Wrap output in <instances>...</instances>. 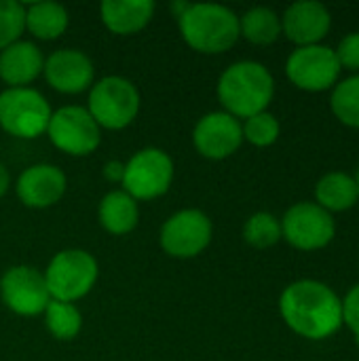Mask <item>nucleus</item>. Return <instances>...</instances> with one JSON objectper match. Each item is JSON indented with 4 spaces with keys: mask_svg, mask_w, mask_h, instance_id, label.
<instances>
[{
    "mask_svg": "<svg viewBox=\"0 0 359 361\" xmlns=\"http://www.w3.org/2000/svg\"><path fill=\"white\" fill-rule=\"evenodd\" d=\"M97 220L110 235H129L140 222V205L125 190H110L97 205Z\"/></svg>",
    "mask_w": 359,
    "mask_h": 361,
    "instance_id": "6ab92c4d",
    "label": "nucleus"
},
{
    "mask_svg": "<svg viewBox=\"0 0 359 361\" xmlns=\"http://www.w3.org/2000/svg\"><path fill=\"white\" fill-rule=\"evenodd\" d=\"M42 273L51 300L76 302L95 288L99 264L91 252L70 247L57 252Z\"/></svg>",
    "mask_w": 359,
    "mask_h": 361,
    "instance_id": "39448f33",
    "label": "nucleus"
},
{
    "mask_svg": "<svg viewBox=\"0 0 359 361\" xmlns=\"http://www.w3.org/2000/svg\"><path fill=\"white\" fill-rule=\"evenodd\" d=\"M25 32V8L17 0H0V51L21 40Z\"/></svg>",
    "mask_w": 359,
    "mask_h": 361,
    "instance_id": "bb28decb",
    "label": "nucleus"
},
{
    "mask_svg": "<svg viewBox=\"0 0 359 361\" xmlns=\"http://www.w3.org/2000/svg\"><path fill=\"white\" fill-rule=\"evenodd\" d=\"M315 203L328 214L353 209L359 203L355 178L345 171H330L322 176L315 186Z\"/></svg>",
    "mask_w": 359,
    "mask_h": 361,
    "instance_id": "412c9836",
    "label": "nucleus"
},
{
    "mask_svg": "<svg viewBox=\"0 0 359 361\" xmlns=\"http://www.w3.org/2000/svg\"><path fill=\"white\" fill-rule=\"evenodd\" d=\"M214 237V224L209 216L201 209H180L169 216L159 233V243L163 252L178 260L197 258L207 250Z\"/></svg>",
    "mask_w": 359,
    "mask_h": 361,
    "instance_id": "1a4fd4ad",
    "label": "nucleus"
},
{
    "mask_svg": "<svg viewBox=\"0 0 359 361\" xmlns=\"http://www.w3.org/2000/svg\"><path fill=\"white\" fill-rule=\"evenodd\" d=\"M174 159L163 148H142L125 163L123 190L138 203L163 197L174 182Z\"/></svg>",
    "mask_w": 359,
    "mask_h": 361,
    "instance_id": "0eeeda50",
    "label": "nucleus"
},
{
    "mask_svg": "<svg viewBox=\"0 0 359 361\" xmlns=\"http://www.w3.org/2000/svg\"><path fill=\"white\" fill-rule=\"evenodd\" d=\"M281 222V239L300 252H317L332 243L336 237L334 216L322 209L315 201L294 203Z\"/></svg>",
    "mask_w": 359,
    "mask_h": 361,
    "instance_id": "6e6552de",
    "label": "nucleus"
},
{
    "mask_svg": "<svg viewBox=\"0 0 359 361\" xmlns=\"http://www.w3.org/2000/svg\"><path fill=\"white\" fill-rule=\"evenodd\" d=\"M42 76L51 89L66 95H78L93 87L95 66L80 49H57L44 57Z\"/></svg>",
    "mask_w": 359,
    "mask_h": 361,
    "instance_id": "4468645a",
    "label": "nucleus"
},
{
    "mask_svg": "<svg viewBox=\"0 0 359 361\" xmlns=\"http://www.w3.org/2000/svg\"><path fill=\"white\" fill-rule=\"evenodd\" d=\"M286 76L300 91L322 93L334 89V85L339 82L341 63L332 47H296L286 61Z\"/></svg>",
    "mask_w": 359,
    "mask_h": 361,
    "instance_id": "9b49d317",
    "label": "nucleus"
},
{
    "mask_svg": "<svg viewBox=\"0 0 359 361\" xmlns=\"http://www.w3.org/2000/svg\"><path fill=\"white\" fill-rule=\"evenodd\" d=\"M341 70H349L359 74V32H351L341 38L339 47L334 49Z\"/></svg>",
    "mask_w": 359,
    "mask_h": 361,
    "instance_id": "cd10ccee",
    "label": "nucleus"
},
{
    "mask_svg": "<svg viewBox=\"0 0 359 361\" xmlns=\"http://www.w3.org/2000/svg\"><path fill=\"white\" fill-rule=\"evenodd\" d=\"M216 93L224 112L245 121L269 108L275 95V78L264 63L241 59L220 74Z\"/></svg>",
    "mask_w": 359,
    "mask_h": 361,
    "instance_id": "f03ea898",
    "label": "nucleus"
},
{
    "mask_svg": "<svg viewBox=\"0 0 359 361\" xmlns=\"http://www.w3.org/2000/svg\"><path fill=\"white\" fill-rule=\"evenodd\" d=\"M11 188V176H8V169L0 163V199L8 192Z\"/></svg>",
    "mask_w": 359,
    "mask_h": 361,
    "instance_id": "7c9ffc66",
    "label": "nucleus"
},
{
    "mask_svg": "<svg viewBox=\"0 0 359 361\" xmlns=\"http://www.w3.org/2000/svg\"><path fill=\"white\" fill-rule=\"evenodd\" d=\"M178 27L182 40L203 55L226 53L241 38L239 15L233 8L214 2H190L178 17Z\"/></svg>",
    "mask_w": 359,
    "mask_h": 361,
    "instance_id": "7ed1b4c3",
    "label": "nucleus"
},
{
    "mask_svg": "<svg viewBox=\"0 0 359 361\" xmlns=\"http://www.w3.org/2000/svg\"><path fill=\"white\" fill-rule=\"evenodd\" d=\"M44 55L36 42L17 40L0 51V80L6 89L30 87L38 76H42Z\"/></svg>",
    "mask_w": 359,
    "mask_h": 361,
    "instance_id": "f3484780",
    "label": "nucleus"
},
{
    "mask_svg": "<svg viewBox=\"0 0 359 361\" xmlns=\"http://www.w3.org/2000/svg\"><path fill=\"white\" fill-rule=\"evenodd\" d=\"M47 135L57 150L70 157H89L102 144V129L85 106L53 110Z\"/></svg>",
    "mask_w": 359,
    "mask_h": 361,
    "instance_id": "9d476101",
    "label": "nucleus"
},
{
    "mask_svg": "<svg viewBox=\"0 0 359 361\" xmlns=\"http://www.w3.org/2000/svg\"><path fill=\"white\" fill-rule=\"evenodd\" d=\"M239 34L258 47L273 44L281 36V17L269 6H252L239 17Z\"/></svg>",
    "mask_w": 359,
    "mask_h": 361,
    "instance_id": "4be33fe9",
    "label": "nucleus"
},
{
    "mask_svg": "<svg viewBox=\"0 0 359 361\" xmlns=\"http://www.w3.org/2000/svg\"><path fill=\"white\" fill-rule=\"evenodd\" d=\"M125 176V163L123 161H108L104 165V178L112 184H121Z\"/></svg>",
    "mask_w": 359,
    "mask_h": 361,
    "instance_id": "c756f323",
    "label": "nucleus"
},
{
    "mask_svg": "<svg viewBox=\"0 0 359 361\" xmlns=\"http://www.w3.org/2000/svg\"><path fill=\"white\" fill-rule=\"evenodd\" d=\"M332 27V13L315 0H298L281 15V34L296 47L322 44Z\"/></svg>",
    "mask_w": 359,
    "mask_h": 361,
    "instance_id": "dca6fc26",
    "label": "nucleus"
},
{
    "mask_svg": "<svg viewBox=\"0 0 359 361\" xmlns=\"http://www.w3.org/2000/svg\"><path fill=\"white\" fill-rule=\"evenodd\" d=\"M0 298L8 311L21 317L42 315L51 302L44 273L30 264H15L0 277Z\"/></svg>",
    "mask_w": 359,
    "mask_h": 361,
    "instance_id": "f8f14e48",
    "label": "nucleus"
},
{
    "mask_svg": "<svg viewBox=\"0 0 359 361\" xmlns=\"http://www.w3.org/2000/svg\"><path fill=\"white\" fill-rule=\"evenodd\" d=\"M195 150L209 161H224L233 157L243 144L241 121L224 110L203 114L193 129Z\"/></svg>",
    "mask_w": 359,
    "mask_h": 361,
    "instance_id": "ddd939ff",
    "label": "nucleus"
},
{
    "mask_svg": "<svg viewBox=\"0 0 359 361\" xmlns=\"http://www.w3.org/2000/svg\"><path fill=\"white\" fill-rule=\"evenodd\" d=\"M85 108L102 131H121L138 118L142 95L129 78L110 74L93 82Z\"/></svg>",
    "mask_w": 359,
    "mask_h": 361,
    "instance_id": "20e7f679",
    "label": "nucleus"
},
{
    "mask_svg": "<svg viewBox=\"0 0 359 361\" xmlns=\"http://www.w3.org/2000/svg\"><path fill=\"white\" fill-rule=\"evenodd\" d=\"M330 108L345 127L359 129V74H351L334 85Z\"/></svg>",
    "mask_w": 359,
    "mask_h": 361,
    "instance_id": "b1692460",
    "label": "nucleus"
},
{
    "mask_svg": "<svg viewBox=\"0 0 359 361\" xmlns=\"http://www.w3.org/2000/svg\"><path fill=\"white\" fill-rule=\"evenodd\" d=\"M47 332L61 343L74 341L83 330V313L74 302L51 300L42 313Z\"/></svg>",
    "mask_w": 359,
    "mask_h": 361,
    "instance_id": "5701e85b",
    "label": "nucleus"
},
{
    "mask_svg": "<svg viewBox=\"0 0 359 361\" xmlns=\"http://www.w3.org/2000/svg\"><path fill=\"white\" fill-rule=\"evenodd\" d=\"M241 131H243V142H250L256 148H267L279 140L281 125L275 114L264 110L241 121Z\"/></svg>",
    "mask_w": 359,
    "mask_h": 361,
    "instance_id": "a878e982",
    "label": "nucleus"
},
{
    "mask_svg": "<svg viewBox=\"0 0 359 361\" xmlns=\"http://www.w3.org/2000/svg\"><path fill=\"white\" fill-rule=\"evenodd\" d=\"M154 8L152 0H104L99 4V19L112 34L133 36L152 21Z\"/></svg>",
    "mask_w": 359,
    "mask_h": 361,
    "instance_id": "a211bd4d",
    "label": "nucleus"
},
{
    "mask_svg": "<svg viewBox=\"0 0 359 361\" xmlns=\"http://www.w3.org/2000/svg\"><path fill=\"white\" fill-rule=\"evenodd\" d=\"M353 178H355V184H358V195H359V169H358V173H355Z\"/></svg>",
    "mask_w": 359,
    "mask_h": 361,
    "instance_id": "2f4dec72",
    "label": "nucleus"
},
{
    "mask_svg": "<svg viewBox=\"0 0 359 361\" xmlns=\"http://www.w3.org/2000/svg\"><path fill=\"white\" fill-rule=\"evenodd\" d=\"M243 239L256 250L273 247L281 241V222L269 212L252 214L243 224Z\"/></svg>",
    "mask_w": 359,
    "mask_h": 361,
    "instance_id": "393cba45",
    "label": "nucleus"
},
{
    "mask_svg": "<svg viewBox=\"0 0 359 361\" xmlns=\"http://www.w3.org/2000/svg\"><path fill=\"white\" fill-rule=\"evenodd\" d=\"M343 302V326H347L355 338H359V283H355L347 296L341 300Z\"/></svg>",
    "mask_w": 359,
    "mask_h": 361,
    "instance_id": "c85d7f7f",
    "label": "nucleus"
},
{
    "mask_svg": "<svg viewBox=\"0 0 359 361\" xmlns=\"http://www.w3.org/2000/svg\"><path fill=\"white\" fill-rule=\"evenodd\" d=\"M66 188V173L51 163H36L25 167L15 182V192L19 201L30 209H47L57 205L63 199Z\"/></svg>",
    "mask_w": 359,
    "mask_h": 361,
    "instance_id": "2eb2a0df",
    "label": "nucleus"
},
{
    "mask_svg": "<svg viewBox=\"0 0 359 361\" xmlns=\"http://www.w3.org/2000/svg\"><path fill=\"white\" fill-rule=\"evenodd\" d=\"M358 349H359V338H358Z\"/></svg>",
    "mask_w": 359,
    "mask_h": 361,
    "instance_id": "473e14b6",
    "label": "nucleus"
},
{
    "mask_svg": "<svg viewBox=\"0 0 359 361\" xmlns=\"http://www.w3.org/2000/svg\"><path fill=\"white\" fill-rule=\"evenodd\" d=\"M53 108L34 87L0 91V129L19 140H34L47 133Z\"/></svg>",
    "mask_w": 359,
    "mask_h": 361,
    "instance_id": "423d86ee",
    "label": "nucleus"
},
{
    "mask_svg": "<svg viewBox=\"0 0 359 361\" xmlns=\"http://www.w3.org/2000/svg\"><path fill=\"white\" fill-rule=\"evenodd\" d=\"M279 313L286 326L307 341H326L343 328L339 294L317 279L290 283L279 296Z\"/></svg>",
    "mask_w": 359,
    "mask_h": 361,
    "instance_id": "f257e3e1",
    "label": "nucleus"
},
{
    "mask_svg": "<svg viewBox=\"0 0 359 361\" xmlns=\"http://www.w3.org/2000/svg\"><path fill=\"white\" fill-rule=\"evenodd\" d=\"M25 30L38 40H57L70 25V15L63 4L53 0H38L23 4Z\"/></svg>",
    "mask_w": 359,
    "mask_h": 361,
    "instance_id": "aec40b11",
    "label": "nucleus"
}]
</instances>
